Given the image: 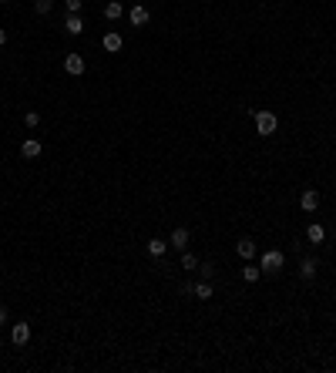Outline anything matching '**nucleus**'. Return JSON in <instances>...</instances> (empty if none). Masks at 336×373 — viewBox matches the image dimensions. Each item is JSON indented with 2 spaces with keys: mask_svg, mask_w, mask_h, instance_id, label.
<instances>
[{
  "mask_svg": "<svg viewBox=\"0 0 336 373\" xmlns=\"http://www.w3.org/2000/svg\"><path fill=\"white\" fill-rule=\"evenodd\" d=\"M0 4H10V0H0Z\"/></svg>",
  "mask_w": 336,
  "mask_h": 373,
  "instance_id": "393cba45",
  "label": "nucleus"
},
{
  "mask_svg": "<svg viewBox=\"0 0 336 373\" xmlns=\"http://www.w3.org/2000/svg\"><path fill=\"white\" fill-rule=\"evenodd\" d=\"M306 239H309V242H313V245H320V242H323V239H326V232H323V226H316V222H313V226H309V229H306Z\"/></svg>",
  "mask_w": 336,
  "mask_h": 373,
  "instance_id": "2eb2a0df",
  "label": "nucleus"
},
{
  "mask_svg": "<svg viewBox=\"0 0 336 373\" xmlns=\"http://www.w3.org/2000/svg\"><path fill=\"white\" fill-rule=\"evenodd\" d=\"M0 350H4V346H0Z\"/></svg>",
  "mask_w": 336,
  "mask_h": 373,
  "instance_id": "a878e982",
  "label": "nucleus"
},
{
  "mask_svg": "<svg viewBox=\"0 0 336 373\" xmlns=\"http://www.w3.org/2000/svg\"><path fill=\"white\" fill-rule=\"evenodd\" d=\"M101 44H104V51H111V54H118V51L121 47H125V41H121V34H104V37H101Z\"/></svg>",
  "mask_w": 336,
  "mask_h": 373,
  "instance_id": "6e6552de",
  "label": "nucleus"
},
{
  "mask_svg": "<svg viewBox=\"0 0 336 373\" xmlns=\"http://www.w3.org/2000/svg\"><path fill=\"white\" fill-rule=\"evenodd\" d=\"M165 249H168L165 239H148V252H152L155 259H158V256H165Z\"/></svg>",
  "mask_w": 336,
  "mask_h": 373,
  "instance_id": "dca6fc26",
  "label": "nucleus"
},
{
  "mask_svg": "<svg viewBox=\"0 0 336 373\" xmlns=\"http://www.w3.org/2000/svg\"><path fill=\"white\" fill-rule=\"evenodd\" d=\"M235 252H239L242 259L249 262V259H252V256H256L259 249H256V242H252V239H239V245H235Z\"/></svg>",
  "mask_w": 336,
  "mask_h": 373,
  "instance_id": "9b49d317",
  "label": "nucleus"
},
{
  "mask_svg": "<svg viewBox=\"0 0 336 373\" xmlns=\"http://www.w3.org/2000/svg\"><path fill=\"white\" fill-rule=\"evenodd\" d=\"M40 152H44V145H40L37 138H27L24 145H20V155H24V158H40Z\"/></svg>",
  "mask_w": 336,
  "mask_h": 373,
  "instance_id": "0eeeda50",
  "label": "nucleus"
},
{
  "mask_svg": "<svg viewBox=\"0 0 336 373\" xmlns=\"http://www.w3.org/2000/svg\"><path fill=\"white\" fill-rule=\"evenodd\" d=\"M10 340H14L17 346H24V343L31 340V323H14V330H10Z\"/></svg>",
  "mask_w": 336,
  "mask_h": 373,
  "instance_id": "39448f33",
  "label": "nucleus"
},
{
  "mask_svg": "<svg viewBox=\"0 0 336 373\" xmlns=\"http://www.w3.org/2000/svg\"><path fill=\"white\" fill-rule=\"evenodd\" d=\"M4 44H7V31H4V27H0V47H4Z\"/></svg>",
  "mask_w": 336,
  "mask_h": 373,
  "instance_id": "b1692460",
  "label": "nucleus"
},
{
  "mask_svg": "<svg viewBox=\"0 0 336 373\" xmlns=\"http://www.w3.org/2000/svg\"><path fill=\"white\" fill-rule=\"evenodd\" d=\"M64 71L74 74V78H78V74H84V57H81V54H67L64 57Z\"/></svg>",
  "mask_w": 336,
  "mask_h": 373,
  "instance_id": "423d86ee",
  "label": "nucleus"
},
{
  "mask_svg": "<svg viewBox=\"0 0 336 373\" xmlns=\"http://www.w3.org/2000/svg\"><path fill=\"white\" fill-rule=\"evenodd\" d=\"M121 14H125V7H121L118 0H108V4H104V17H108V20H118Z\"/></svg>",
  "mask_w": 336,
  "mask_h": 373,
  "instance_id": "4468645a",
  "label": "nucleus"
},
{
  "mask_svg": "<svg viewBox=\"0 0 336 373\" xmlns=\"http://www.w3.org/2000/svg\"><path fill=\"white\" fill-rule=\"evenodd\" d=\"M64 31L71 34V37H78V34H84V20H81L78 14H67V20H64Z\"/></svg>",
  "mask_w": 336,
  "mask_h": 373,
  "instance_id": "1a4fd4ad",
  "label": "nucleus"
},
{
  "mask_svg": "<svg viewBox=\"0 0 336 373\" xmlns=\"http://www.w3.org/2000/svg\"><path fill=\"white\" fill-rule=\"evenodd\" d=\"M168 245H175V249H188V229H175L172 232V239H168Z\"/></svg>",
  "mask_w": 336,
  "mask_h": 373,
  "instance_id": "9d476101",
  "label": "nucleus"
},
{
  "mask_svg": "<svg viewBox=\"0 0 336 373\" xmlns=\"http://www.w3.org/2000/svg\"><path fill=\"white\" fill-rule=\"evenodd\" d=\"M282 262H286V256H282L279 249H269V252H262V259H259V269H262V272H272V276H276V272L282 269Z\"/></svg>",
  "mask_w": 336,
  "mask_h": 373,
  "instance_id": "f257e3e1",
  "label": "nucleus"
},
{
  "mask_svg": "<svg viewBox=\"0 0 336 373\" xmlns=\"http://www.w3.org/2000/svg\"><path fill=\"white\" fill-rule=\"evenodd\" d=\"M24 125H27V128H37V125H40V114L37 111H27L24 114Z\"/></svg>",
  "mask_w": 336,
  "mask_h": 373,
  "instance_id": "412c9836",
  "label": "nucleus"
},
{
  "mask_svg": "<svg viewBox=\"0 0 336 373\" xmlns=\"http://www.w3.org/2000/svg\"><path fill=\"white\" fill-rule=\"evenodd\" d=\"M34 10H37L40 17H47L51 10H54V0H34Z\"/></svg>",
  "mask_w": 336,
  "mask_h": 373,
  "instance_id": "a211bd4d",
  "label": "nucleus"
},
{
  "mask_svg": "<svg viewBox=\"0 0 336 373\" xmlns=\"http://www.w3.org/2000/svg\"><path fill=\"white\" fill-rule=\"evenodd\" d=\"M259 276H262V269H259V266H249V262H246V269H242V279H246V283H256Z\"/></svg>",
  "mask_w": 336,
  "mask_h": 373,
  "instance_id": "f3484780",
  "label": "nucleus"
},
{
  "mask_svg": "<svg viewBox=\"0 0 336 373\" xmlns=\"http://www.w3.org/2000/svg\"><path fill=\"white\" fill-rule=\"evenodd\" d=\"M182 269H199V262H195L192 252H182Z\"/></svg>",
  "mask_w": 336,
  "mask_h": 373,
  "instance_id": "aec40b11",
  "label": "nucleus"
},
{
  "mask_svg": "<svg viewBox=\"0 0 336 373\" xmlns=\"http://www.w3.org/2000/svg\"><path fill=\"white\" fill-rule=\"evenodd\" d=\"M0 326H7V309L0 306Z\"/></svg>",
  "mask_w": 336,
  "mask_h": 373,
  "instance_id": "5701e85b",
  "label": "nucleus"
},
{
  "mask_svg": "<svg viewBox=\"0 0 336 373\" xmlns=\"http://www.w3.org/2000/svg\"><path fill=\"white\" fill-rule=\"evenodd\" d=\"M299 205H303V212H316L320 209V192H316V188H306V192L299 195Z\"/></svg>",
  "mask_w": 336,
  "mask_h": 373,
  "instance_id": "7ed1b4c3",
  "label": "nucleus"
},
{
  "mask_svg": "<svg viewBox=\"0 0 336 373\" xmlns=\"http://www.w3.org/2000/svg\"><path fill=\"white\" fill-rule=\"evenodd\" d=\"M81 4H84V0H64V7L71 10V14H78V10H81Z\"/></svg>",
  "mask_w": 336,
  "mask_h": 373,
  "instance_id": "4be33fe9",
  "label": "nucleus"
},
{
  "mask_svg": "<svg viewBox=\"0 0 336 373\" xmlns=\"http://www.w3.org/2000/svg\"><path fill=\"white\" fill-rule=\"evenodd\" d=\"M192 292H195V300H212V283H208V279H202V283L192 286Z\"/></svg>",
  "mask_w": 336,
  "mask_h": 373,
  "instance_id": "f8f14e48",
  "label": "nucleus"
},
{
  "mask_svg": "<svg viewBox=\"0 0 336 373\" xmlns=\"http://www.w3.org/2000/svg\"><path fill=\"white\" fill-rule=\"evenodd\" d=\"M316 269H320V262L313 259V256L299 262V272H303V279H313V276H316Z\"/></svg>",
  "mask_w": 336,
  "mask_h": 373,
  "instance_id": "ddd939ff",
  "label": "nucleus"
},
{
  "mask_svg": "<svg viewBox=\"0 0 336 373\" xmlns=\"http://www.w3.org/2000/svg\"><path fill=\"white\" fill-rule=\"evenodd\" d=\"M128 20H131V24H135V27H145V24H148V20H152V10H148V7H141V4H138V7H131V10H128Z\"/></svg>",
  "mask_w": 336,
  "mask_h": 373,
  "instance_id": "20e7f679",
  "label": "nucleus"
},
{
  "mask_svg": "<svg viewBox=\"0 0 336 373\" xmlns=\"http://www.w3.org/2000/svg\"><path fill=\"white\" fill-rule=\"evenodd\" d=\"M256 131L259 135H272V131H276V114L272 111H256Z\"/></svg>",
  "mask_w": 336,
  "mask_h": 373,
  "instance_id": "f03ea898",
  "label": "nucleus"
},
{
  "mask_svg": "<svg viewBox=\"0 0 336 373\" xmlns=\"http://www.w3.org/2000/svg\"><path fill=\"white\" fill-rule=\"evenodd\" d=\"M199 272H202V279H212V276L219 272V269L212 266V262H202V266H199Z\"/></svg>",
  "mask_w": 336,
  "mask_h": 373,
  "instance_id": "6ab92c4d",
  "label": "nucleus"
}]
</instances>
